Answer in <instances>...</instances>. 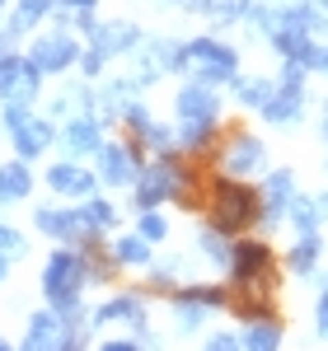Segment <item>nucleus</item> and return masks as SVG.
Listing matches in <instances>:
<instances>
[{
  "label": "nucleus",
  "mask_w": 328,
  "mask_h": 351,
  "mask_svg": "<svg viewBox=\"0 0 328 351\" xmlns=\"http://www.w3.org/2000/svg\"><path fill=\"white\" fill-rule=\"evenodd\" d=\"M84 286H94L89 253H80V248H52L47 263H43V276H38V291L47 300V309H56L71 328H89Z\"/></svg>",
  "instance_id": "1"
},
{
  "label": "nucleus",
  "mask_w": 328,
  "mask_h": 351,
  "mask_svg": "<svg viewBox=\"0 0 328 351\" xmlns=\"http://www.w3.org/2000/svg\"><path fill=\"white\" fill-rule=\"evenodd\" d=\"M220 136V89L183 80L174 94V145L178 155H207Z\"/></svg>",
  "instance_id": "2"
},
{
  "label": "nucleus",
  "mask_w": 328,
  "mask_h": 351,
  "mask_svg": "<svg viewBox=\"0 0 328 351\" xmlns=\"http://www.w3.org/2000/svg\"><path fill=\"white\" fill-rule=\"evenodd\" d=\"M207 225L220 230L225 239H244V230L263 225V197H258V188L216 173L207 183Z\"/></svg>",
  "instance_id": "3"
},
{
  "label": "nucleus",
  "mask_w": 328,
  "mask_h": 351,
  "mask_svg": "<svg viewBox=\"0 0 328 351\" xmlns=\"http://www.w3.org/2000/svg\"><path fill=\"white\" fill-rule=\"evenodd\" d=\"M178 75H188L197 84H235L239 80V47L235 43H220V38H188L183 43V66Z\"/></svg>",
  "instance_id": "4"
},
{
  "label": "nucleus",
  "mask_w": 328,
  "mask_h": 351,
  "mask_svg": "<svg viewBox=\"0 0 328 351\" xmlns=\"http://www.w3.org/2000/svg\"><path fill=\"white\" fill-rule=\"evenodd\" d=\"M19 351H89V328H71L56 309H33Z\"/></svg>",
  "instance_id": "5"
},
{
  "label": "nucleus",
  "mask_w": 328,
  "mask_h": 351,
  "mask_svg": "<svg viewBox=\"0 0 328 351\" xmlns=\"http://www.w3.org/2000/svg\"><path fill=\"white\" fill-rule=\"evenodd\" d=\"M225 276H230V291L272 286V281H277V253H272V243H268V239H253V234L235 239V253H230Z\"/></svg>",
  "instance_id": "6"
},
{
  "label": "nucleus",
  "mask_w": 328,
  "mask_h": 351,
  "mask_svg": "<svg viewBox=\"0 0 328 351\" xmlns=\"http://www.w3.org/2000/svg\"><path fill=\"white\" fill-rule=\"evenodd\" d=\"M80 52H84V38L71 33V28H52V33H33L28 43V61L43 71V75H66L80 66Z\"/></svg>",
  "instance_id": "7"
},
{
  "label": "nucleus",
  "mask_w": 328,
  "mask_h": 351,
  "mask_svg": "<svg viewBox=\"0 0 328 351\" xmlns=\"http://www.w3.org/2000/svg\"><path fill=\"white\" fill-rule=\"evenodd\" d=\"M216 164L225 178L248 183V178L268 173V145H263V136H253V132H230L216 150Z\"/></svg>",
  "instance_id": "8"
},
{
  "label": "nucleus",
  "mask_w": 328,
  "mask_h": 351,
  "mask_svg": "<svg viewBox=\"0 0 328 351\" xmlns=\"http://www.w3.org/2000/svg\"><path fill=\"white\" fill-rule=\"evenodd\" d=\"M89 328H94V332H104V328H127V332L145 337V332H150V304H145L141 291H117V295H108L104 304L89 309Z\"/></svg>",
  "instance_id": "9"
},
{
  "label": "nucleus",
  "mask_w": 328,
  "mask_h": 351,
  "mask_svg": "<svg viewBox=\"0 0 328 351\" xmlns=\"http://www.w3.org/2000/svg\"><path fill=\"white\" fill-rule=\"evenodd\" d=\"M132 61H137L132 80H137L141 89H150L160 75H174V71L183 66V43H178V38H145L137 52H132Z\"/></svg>",
  "instance_id": "10"
},
{
  "label": "nucleus",
  "mask_w": 328,
  "mask_h": 351,
  "mask_svg": "<svg viewBox=\"0 0 328 351\" xmlns=\"http://www.w3.org/2000/svg\"><path fill=\"white\" fill-rule=\"evenodd\" d=\"M94 173H99V188H137L141 150L132 141H104V150L94 155Z\"/></svg>",
  "instance_id": "11"
},
{
  "label": "nucleus",
  "mask_w": 328,
  "mask_h": 351,
  "mask_svg": "<svg viewBox=\"0 0 328 351\" xmlns=\"http://www.w3.org/2000/svg\"><path fill=\"white\" fill-rule=\"evenodd\" d=\"M43 94V71L28 61L24 52H14L5 66H0V104H19V108H33Z\"/></svg>",
  "instance_id": "12"
},
{
  "label": "nucleus",
  "mask_w": 328,
  "mask_h": 351,
  "mask_svg": "<svg viewBox=\"0 0 328 351\" xmlns=\"http://www.w3.org/2000/svg\"><path fill=\"white\" fill-rule=\"evenodd\" d=\"M104 132H108V127H104L94 112H89V117H71V122L56 127V150H61L66 160H75V164L94 160V155L104 150V141H108Z\"/></svg>",
  "instance_id": "13"
},
{
  "label": "nucleus",
  "mask_w": 328,
  "mask_h": 351,
  "mask_svg": "<svg viewBox=\"0 0 328 351\" xmlns=\"http://www.w3.org/2000/svg\"><path fill=\"white\" fill-rule=\"evenodd\" d=\"M43 183H47V192L52 197H61V202H89V197H99V173L94 169H84V164L75 160H56L47 173H43Z\"/></svg>",
  "instance_id": "14"
},
{
  "label": "nucleus",
  "mask_w": 328,
  "mask_h": 351,
  "mask_svg": "<svg viewBox=\"0 0 328 351\" xmlns=\"http://www.w3.org/2000/svg\"><path fill=\"white\" fill-rule=\"evenodd\" d=\"M122 127H127V136H132L137 150H150V155H169V150H178V145H174V127H164L141 99L122 112Z\"/></svg>",
  "instance_id": "15"
},
{
  "label": "nucleus",
  "mask_w": 328,
  "mask_h": 351,
  "mask_svg": "<svg viewBox=\"0 0 328 351\" xmlns=\"http://www.w3.org/2000/svg\"><path fill=\"white\" fill-rule=\"evenodd\" d=\"M141 43H145V33H141L132 19H104V24L89 28V38H84V47L99 52L104 61H113V56H132Z\"/></svg>",
  "instance_id": "16"
},
{
  "label": "nucleus",
  "mask_w": 328,
  "mask_h": 351,
  "mask_svg": "<svg viewBox=\"0 0 328 351\" xmlns=\"http://www.w3.org/2000/svg\"><path fill=\"white\" fill-rule=\"evenodd\" d=\"M258 197H263V225H281V220H286V211H291V202L301 197L296 173H291V169H268V173H263Z\"/></svg>",
  "instance_id": "17"
},
{
  "label": "nucleus",
  "mask_w": 328,
  "mask_h": 351,
  "mask_svg": "<svg viewBox=\"0 0 328 351\" xmlns=\"http://www.w3.org/2000/svg\"><path fill=\"white\" fill-rule=\"evenodd\" d=\"M10 145H14V155H19L24 164L43 160V155H47V150L56 145V122L47 117V112H33V117H28L24 127H19V132L10 136Z\"/></svg>",
  "instance_id": "18"
},
{
  "label": "nucleus",
  "mask_w": 328,
  "mask_h": 351,
  "mask_svg": "<svg viewBox=\"0 0 328 351\" xmlns=\"http://www.w3.org/2000/svg\"><path fill=\"white\" fill-rule=\"evenodd\" d=\"M94 94H99V89L89 80H66L56 89V99L47 104V117H52L56 127L71 122V117H89V112H94Z\"/></svg>",
  "instance_id": "19"
},
{
  "label": "nucleus",
  "mask_w": 328,
  "mask_h": 351,
  "mask_svg": "<svg viewBox=\"0 0 328 351\" xmlns=\"http://www.w3.org/2000/svg\"><path fill=\"white\" fill-rule=\"evenodd\" d=\"M305 104H309V94H305V84H286L277 80V94L268 99V108L258 112L263 122H272V127H296L305 117Z\"/></svg>",
  "instance_id": "20"
},
{
  "label": "nucleus",
  "mask_w": 328,
  "mask_h": 351,
  "mask_svg": "<svg viewBox=\"0 0 328 351\" xmlns=\"http://www.w3.org/2000/svg\"><path fill=\"white\" fill-rule=\"evenodd\" d=\"M108 258H113V267H132V271H150V263H155V243H145L137 234V230H117L108 243Z\"/></svg>",
  "instance_id": "21"
},
{
  "label": "nucleus",
  "mask_w": 328,
  "mask_h": 351,
  "mask_svg": "<svg viewBox=\"0 0 328 351\" xmlns=\"http://www.w3.org/2000/svg\"><path fill=\"white\" fill-rule=\"evenodd\" d=\"M33 230L47 234V239H56L61 248H71V243H75V206H61V202L33 206Z\"/></svg>",
  "instance_id": "22"
},
{
  "label": "nucleus",
  "mask_w": 328,
  "mask_h": 351,
  "mask_svg": "<svg viewBox=\"0 0 328 351\" xmlns=\"http://www.w3.org/2000/svg\"><path fill=\"white\" fill-rule=\"evenodd\" d=\"M319 263H324V234H301V239L286 248V258H281V267L291 271V276H314L319 271Z\"/></svg>",
  "instance_id": "23"
},
{
  "label": "nucleus",
  "mask_w": 328,
  "mask_h": 351,
  "mask_svg": "<svg viewBox=\"0 0 328 351\" xmlns=\"http://www.w3.org/2000/svg\"><path fill=\"white\" fill-rule=\"evenodd\" d=\"M52 14H56V0H14L5 28H10L14 38H28V33H38V28L47 24Z\"/></svg>",
  "instance_id": "24"
},
{
  "label": "nucleus",
  "mask_w": 328,
  "mask_h": 351,
  "mask_svg": "<svg viewBox=\"0 0 328 351\" xmlns=\"http://www.w3.org/2000/svg\"><path fill=\"white\" fill-rule=\"evenodd\" d=\"M33 192V169L24 160H0V206H19Z\"/></svg>",
  "instance_id": "25"
},
{
  "label": "nucleus",
  "mask_w": 328,
  "mask_h": 351,
  "mask_svg": "<svg viewBox=\"0 0 328 351\" xmlns=\"http://www.w3.org/2000/svg\"><path fill=\"white\" fill-rule=\"evenodd\" d=\"M230 89H235V104H239V108L263 112V108H268V99L277 94V80H272V75H239Z\"/></svg>",
  "instance_id": "26"
},
{
  "label": "nucleus",
  "mask_w": 328,
  "mask_h": 351,
  "mask_svg": "<svg viewBox=\"0 0 328 351\" xmlns=\"http://www.w3.org/2000/svg\"><path fill=\"white\" fill-rule=\"evenodd\" d=\"M239 342H244V351H281V342H286V328H281V319H253V324H244V332H239Z\"/></svg>",
  "instance_id": "27"
},
{
  "label": "nucleus",
  "mask_w": 328,
  "mask_h": 351,
  "mask_svg": "<svg viewBox=\"0 0 328 351\" xmlns=\"http://www.w3.org/2000/svg\"><path fill=\"white\" fill-rule=\"evenodd\" d=\"M174 295L188 300V304H202L207 314H216V309H230V286H220V281H188V286H178ZM174 295H169V300H174Z\"/></svg>",
  "instance_id": "28"
},
{
  "label": "nucleus",
  "mask_w": 328,
  "mask_h": 351,
  "mask_svg": "<svg viewBox=\"0 0 328 351\" xmlns=\"http://www.w3.org/2000/svg\"><path fill=\"white\" fill-rule=\"evenodd\" d=\"M286 225L296 230V239H301V234H319V230H324V202L309 197V192H301V197L291 202V211H286Z\"/></svg>",
  "instance_id": "29"
},
{
  "label": "nucleus",
  "mask_w": 328,
  "mask_h": 351,
  "mask_svg": "<svg viewBox=\"0 0 328 351\" xmlns=\"http://www.w3.org/2000/svg\"><path fill=\"white\" fill-rule=\"evenodd\" d=\"M183 10H192V14H207L211 24H244L248 14V0H183Z\"/></svg>",
  "instance_id": "30"
},
{
  "label": "nucleus",
  "mask_w": 328,
  "mask_h": 351,
  "mask_svg": "<svg viewBox=\"0 0 328 351\" xmlns=\"http://www.w3.org/2000/svg\"><path fill=\"white\" fill-rule=\"evenodd\" d=\"M183 286V258H160V263H150L145 271V291L150 295H174Z\"/></svg>",
  "instance_id": "31"
},
{
  "label": "nucleus",
  "mask_w": 328,
  "mask_h": 351,
  "mask_svg": "<svg viewBox=\"0 0 328 351\" xmlns=\"http://www.w3.org/2000/svg\"><path fill=\"white\" fill-rule=\"evenodd\" d=\"M197 253L211 263V267H230V253H235V239H225L220 230H211V225H202L197 230Z\"/></svg>",
  "instance_id": "32"
},
{
  "label": "nucleus",
  "mask_w": 328,
  "mask_h": 351,
  "mask_svg": "<svg viewBox=\"0 0 328 351\" xmlns=\"http://www.w3.org/2000/svg\"><path fill=\"white\" fill-rule=\"evenodd\" d=\"M169 309H174V328H178V332H188V337H192V332H202V324L211 319L202 304H188V300H178V295H174Z\"/></svg>",
  "instance_id": "33"
},
{
  "label": "nucleus",
  "mask_w": 328,
  "mask_h": 351,
  "mask_svg": "<svg viewBox=\"0 0 328 351\" xmlns=\"http://www.w3.org/2000/svg\"><path fill=\"white\" fill-rule=\"evenodd\" d=\"M0 258H5V263H19V258H28L24 230H14L10 220H0Z\"/></svg>",
  "instance_id": "34"
},
{
  "label": "nucleus",
  "mask_w": 328,
  "mask_h": 351,
  "mask_svg": "<svg viewBox=\"0 0 328 351\" xmlns=\"http://www.w3.org/2000/svg\"><path fill=\"white\" fill-rule=\"evenodd\" d=\"M137 234L145 243H164L169 239V220H164V211H141L137 216Z\"/></svg>",
  "instance_id": "35"
},
{
  "label": "nucleus",
  "mask_w": 328,
  "mask_h": 351,
  "mask_svg": "<svg viewBox=\"0 0 328 351\" xmlns=\"http://www.w3.org/2000/svg\"><path fill=\"white\" fill-rule=\"evenodd\" d=\"M38 108H19V104H0V127H5V136H14L19 127H24L28 117H33Z\"/></svg>",
  "instance_id": "36"
},
{
  "label": "nucleus",
  "mask_w": 328,
  "mask_h": 351,
  "mask_svg": "<svg viewBox=\"0 0 328 351\" xmlns=\"http://www.w3.org/2000/svg\"><path fill=\"white\" fill-rule=\"evenodd\" d=\"M94 351H145V342H141L137 332H113V337H104Z\"/></svg>",
  "instance_id": "37"
},
{
  "label": "nucleus",
  "mask_w": 328,
  "mask_h": 351,
  "mask_svg": "<svg viewBox=\"0 0 328 351\" xmlns=\"http://www.w3.org/2000/svg\"><path fill=\"white\" fill-rule=\"evenodd\" d=\"M75 71H80V80H99V75L108 71V61H104L99 52H89V47H84V52H80V66H75Z\"/></svg>",
  "instance_id": "38"
},
{
  "label": "nucleus",
  "mask_w": 328,
  "mask_h": 351,
  "mask_svg": "<svg viewBox=\"0 0 328 351\" xmlns=\"http://www.w3.org/2000/svg\"><path fill=\"white\" fill-rule=\"evenodd\" d=\"M202 351H244V342H239V332H211Z\"/></svg>",
  "instance_id": "39"
},
{
  "label": "nucleus",
  "mask_w": 328,
  "mask_h": 351,
  "mask_svg": "<svg viewBox=\"0 0 328 351\" xmlns=\"http://www.w3.org/2000/svg\"><path fill=\"white\" fill-rule=\"evenodd\" d=\"M94 5H99V0H56V10L80 14V19H94Z\"/></svg>",
  "instance_id": "40"
},
{
  "label": "nucleus",
  "mask_w": 328,
  "mask_h": 351,
  "mask_svg": "<svg viewBox=\"0 0 328 351\" xmlns=\"http://www.w3.org/2000/svg\"><path fill=\"white\" fill-rule=\"evenodd\" d=\"M10 56H14V33H10V28H0V66H5Z\"/></svg>",
  "instance_id": "41"
},
{
  "label": "nucleus",
  "mask_w": 328,
  "mask_h": 351,
  "mask_svg": "<svg viewBox=\"0 0 328 351\" xmlns=\"http://www.w3.org/2000/svg\"><path fill=\"white\" fill-rule=\"evenodd\" d=\"M319 136H324V145H328V99L319 104Z\"/></svg>",
  "instance_id": "42"
},
{
  "label": "nucleus",
  "mask_w": 328,
  "mask_h": 351,
  "mask_svg": "<svg viewBox=\"0 0 328 351\" xmlns=\"http://www.w3.org/2000/svg\"><path fill=\"white\" fill-rule=\"evenodd\" d=\"M5 276H10V263H5V258H0V286H5Z\"/></svg>",
  "instance_id": "43"
},
{
  "label": "nucleus",
  "mask_w": 328,
  "mask_h": 351,
  "mask_svg": "<svg viewBox=\"0 0 328 351\" xmlns=\"http://www.w3.org/2000/svg\"><path fill=\"white\" fill-rule=\"evenodd\" d=\"M0 351H19V347H14V342H5V337H0Z\"/></svg>",
  "instance_id": "44"
},
{
  "label": "nucleus",
  "mask_w": 328,
  "mask_h": 351,
  "mask_svg": "<svg viewBox=\"0 0 328 351\" xmlns=\"http://www.w3.org/2000/svg\"><path fill=\"white\" fill-rule=\"evenodd\" d=\"M319 202H324V216H328V192H324V197H319Z\"/></svg>",
  "instance_id": "45"
},
{
  "label": "nucleus",
  "mask_w": 328,
  "mask_h": 351,
  "mask_svg": "<svg viewBox=\"0 0 328 351\" xmlns=\"http://www.w3.org/2000/svg\"><path fill=\"white\" fill-rule=\"evenodd\" d=\"M319 10H324V14H328V0H319Z\"/></svg>",
  "instance_id": "46"
},
{
  "label": "nucleus",
  "mask_w": 328,
  "mask_h": 351,
  "mask_svg": "<svg viewBox=\"0 0 328 351\" xmlns=\"http://www.w3.org/2000/svg\"><path fill=\"white\" fill-rule=\"evenodd\" d=\"M0 10H10V0H0Z\"/></svg>",
  "instance_id": "47"
},
{
  "label": "nucleus",
  "mask_w": 328,
  "mask_h": 351,
  "mask_svg": "<svg viewBox=\"0 0 328 351\" xmlns=\"http://www.w3.org/2000/svg\"><path fill=\"white\" fill-rule=\"evenodd\" d=\"M324 169H328V164H324Z\"/></svg>",
  "instance_id": "48"
}]
</instances>
